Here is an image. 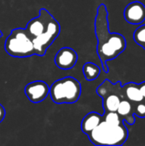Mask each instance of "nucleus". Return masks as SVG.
<instances>
[{
    "label": "nucleus",
    "mask_w": 145,
    "mask_h": 146,
    "mask_svg": "<svg viewBox=\"0 0 145 146\" xmlns=\"http://www.w3.org/2000/svg\"><path fill=\"white\" fill-rule=\"evenodd\" d=\"M108 16L109 12L106 5L100 4L95 17L94 27L97 39V52L106 74L109 71L107 62L115 59L126 48V40L122 34L109 32Z\"/></svg>",
    "instance_id": "f257e3e1"
},
{
    "label": "nucleus",
    "mask_w": 145,
    "mask_h": 146,
    "mask_svg": "<svg viewBox=\"0 0 145 146\" xmlns=\"http://www.w3.org/2000/svg\"><path fill=\"white\" fill-rule=\"evenodd\" d=\"M25 30L32 40L36 55L43 56L59 36L61 27L49 11L41 9L38 16L30 20Z\"/></svg>",
    "instance_id": "f03ea898"
},
{
    "label": "nucleus",
    "mask_w": 145,
    "mask_h": 146,
    "mask_svg": "<svg viewBox=\"0 0 145 146\" xmlns=\"http://www.w3.org/2000/svg\"><path fill=\"white\" fill-rule=\"evenodd\" d=\"M129 131L124 123L114 125L104 120L87 134L89 140L97 146H119L126 143Z\"/></svg>",
    "instance_id": "7ed1b4c3"
},
{
    "label": "nucleus",
    "mask_w": 145,
    "mask_h": 146,
    "mask_svg": "<svg viewBox=\"0 0 145 146\" xmlns=\"http://www.w3.org/2000/svg\"><path fill=\"white\" fill-rule=\"evenodd\" d=\"M49 94L55 104H73L80 98L81 85L75 78L67 76L53 82Z\"/></svg>",
    "instance_id": "20e7f679"
},
{
    "label": "nucleus",
    "mask_w": 145,
    "mask_h": 146,
    "mask_svg": "<svg viewBox=\"0 0 145 146\" xmlns=\"http://www.w3.org/2000/svg\"><path fill=\"white\" fill-rule=\"evenodd\" d=\"M5 51L13 57L25 58L36 55L32 38L25 28L18 27L11 31L4 43Z\"/></svg>",
    "instance_id": "39448f33"
},
{
    "label": "nucleus",
    "mask_w": 145,
    "mask_h": 146,
    "mask_svg": "<svg viewBox=\"0 0 145 146\" xmlns=\"http://www.w3.org/2000/svg\"><path fill=\"white\" fill-rule=\"evenodd\" d=\"M97 93L103 98L104 113L116 112L121 100L126 98L121 81L114 84L109 80H105L97 88Z\"/></svg>",
    "instance_id": "423d86ee"
},
{
    "label": "nucleus",
    "mask_w": 145,
    "mask_h": 146,
    "mask_svg": "<svg viewBox=\"0 0 145 146\" xmlns=\"http://www.w3.org/2000/svg\"><path fill=\"white\" fill-rule=\"evenodd\" d=\"M25 94L29 101L38 104L44 101L49 95L50 87L43 80H35L28 83L24 89Z\"/></svg>",
    "instance_id": "0eeeda50"
},
{
    "label": "nucleus",
    "mask_w": 145,
    "mask_h": 146,
    "mask_svg": "<svg viewBox=\"0 0 145 146\" xmlns=\"http://www.w3.org/2000/svg\"><path fill=\"white\" fill-rule=\"evenodd\" d=\"M78 61L77 52L70 47L61 48L56 53L54 62L56 67L63 70L73 68Z\"/></svg>",
    "instance_id": "6e6552de"
},
{
    "label": "nucleus",
    "mask_w": 145,
    "mask_h": 146,
    "mask_svg": "<svg viewBox=\"0 0 145 146\" xmlns=\"http://www.w3.org/2000/svg\"><path fill=\"white\" fill-rule=\"evenodd\" d=\"M125 20L132 25H139L145 20V5L139 2L134 1L126 5L124 10Z\"/></svg>",
    "instance_id": "1a4fd4ad"
},
{
    "label": "nucleus",
    "mask_w": 145,
    "mask_h": 146,
    "mask_svg": "<svg viewBox=\"0 0 145 146\" xmlns=\"http://www.w3.org/2000/svg\"><path fill=\"white\" fill-rule=\"evenodd\" d=\"M103 120H104L103 115H102L97 112H94V111L90 112L83 118V120L81 121V124H80L81 131L85 134L87 135L95 127H97L100 124V122Z\"/></svg>",
    "instance_id": "9d476101"
},
{
    "label": "nucleus",
    "mask_w": 145,
    "mask_h": 146,
    "mask_svg": "<svg viewBox=\"0 0 145 146\" xmlns=\"http://www.w3.org/2000/svg\"><path fill=\"white\" fill-rule=\"evenodd\" d=\"M118 115L121 117V119L126 121L129 125H134L136 122V119L133 114L132 104L126 98L121 99L117 109Z\"/></svg>",
    "instance_id": "9b49d317"
},
{
    "label": "nucleus",
    "mask_w": 145,
    "mask_h": 146,
    "mask_svg": "<svg viewBox=\"0 0 145 146\" xmlns=\"http://www.w3.org/2000/svg\"><path fill=\"white\" fill-rule=\"evenodd\" d=\"M122 86L125 98L128 99L132 104L138 103L144 100L143 95L138 87V84L134 82H129Z\"/></svg>",
    "instance_id": "f8f14e48"
},
{
    "label": "nucleus",
    "mask_w": 145,
    "mask_h": 146,
    "mask_svg": "<svg viewBox=\"0 0 145 146\" xmlns=\"http://www.w3.org/2000/svg\"><path fill=\"white\" fill-rule=\"evenodd\" d=\"M100 73H101L100 68L97 64L91 62H87L83 66V74L85 80L88 81L95 80L97 78H98Z\"/></svg>",
    "instance_id": "ddd939ff"
},
{
    "label": "nucleus",
    "mask_w": 145,
    "mask_h": 146,
    "mask_svg": "<svg viewBox=\"0 0 145 146\" xmlns=\"http://www.w3.org/2000/svg\"><path fill=\"white\" fill-rule=\"evenodd\" d=\"M104 121L108 123L114 124V125H120L124 123V121L121 117L118 115L117 112H106L103 115Z\"/></svg>",
    "instance_id": "4468645a"
},
{
    "label": "nucleus",
    "mask_w": 145,
    "mask_h": 146,
    "mask_svg": "<svg viewBox=\"0 0 145 146\" xmlns=\"http://www.w3.org/2000/svg\"><path fill=\"white\" fill-rule=\"evenodd\" d=\"M134 41L140 46L145 44V25L138 27L133 33Z\"/></svg>",
    "instance_id": "2eb2a0df"
},
{
    "label": "nucleus",
    "mask_w": 145,
    "mask_h": 146,
    "mask_svg": "<svg viewBox=\"0 0 145 146\" xmlns=\"http://www.w3.org/2000/svg\"><path fill=\"white\" fill-rule=\"evenodd\" d=\"M132 110L134 115H137L140 118H145V100L141 102L132 104Z\"/></svg>",
    "instance_id": "dca6fc26"
},
{
    "label": "nucleus",
    "mask_w": 145,
    "mask_h": 146,
    "mask_svg": "<svg viewBox=\"0 0 145 146\" xmlns=\"http://www.w3.org/2000/svg\"><path fill=\"white\" fill-rule=\"evenodd\" d=\"M5 115H6L5 109H4V107L0 104V123L3 121V119H4V117H5Z\"/></svg>",
    "instance_id": "f3484780"
},
{
    "label": "nucleus",
    "mask_w": 145,
    "mask_h": 146,
    "mask_svg": "<svg viewBox=\"0 0 145 146\" xmlns=\"http://www.w3.org/2000/svg\"><path fill=\"white\" fill-rule=\"evenodd\" d=\"M138 87H139V90H140V92H141V93L143 95L144 99L145 100V81L138 84Z\"/></svg>",
    "instance_id": "a211bd4d"
},
{
    "label": "nucleus",
    "mask_w": 145,
    "mask_h": 146,
    "mask_svg": "<svg viewBox=\"0 0 145 146\" xmlns=\"http://www.w3.org/2000/svg\"><path fill=\"white\" fill-rule=\"evenodd\" d=\"M2 36H3V33H2V32H1V30H0V38H1Z\"/></svg>",
    "instance_id": "6ab92c4d"
},
{
    "label": "nucleus",
    "mask_w": 145,
    "mask_h": 146,
    "mask_svg": "<svg viewBox=\"0 0 145 146\" xmlns=\"http://www.w3.org/2000/svg\"><path fill=\"white\" fill-rule=\"evenodd\" d=\"M142 47H143V48H144V49L145 50V44H143V46H142Z\"/></svg>",
    "instance_id": "aec40b11"
}]
</instances>
